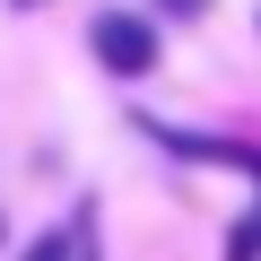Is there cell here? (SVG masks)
<instances>
[{
    "label": "cell",
    "mask_w": 261,
    "mask_h": 261,
    "mask_svg": "<svg viewBox=\"0 0 261 261\" xmlns=\"http://www.w3.org/2000/svg\"><path fill=\"white\" fill-rule=\"evenodd\" d=\"M9 9H44V0H9Z\"/></svg>",
    "instance_id": "5"
},
{
    "label": "cell",
    "mask_w": 261,
    "mask_h": 261,
    "mask_svg": "<svg viewBox=\"0 0 261 261\" xmlns=\"http://www.w3.org/2000/svg\"><path fill=\"white\" fill-rule=\"evenodd\" d=\"M252 192H261V157H252ZM218 261H261V200L226 226V252H218Z\"/></svg>",
    "instance_id": "2"
},
{
    "label": "cell",
    "mask_w": 261,
    "mask_h": 261,
    "mask_svg": "<svg viewBox=\"0 0 261 261\" xmlns=\"http://www.w3.org/2000/svg\"><path fill=\"white\" fill-rule=\"evenodd\" d=\"M0 244H9V218H0Z\"/></svg>",
    "instance_id": "6"
},
{
    "label": "cell",
    "mask_w": 261,
    "mask_h": 261,
    "mask_svg": "<svg viewBox=\"0 0 261 261\" xmlns=\"http://www.w3.org/2000/svg\"><path fill=\"white\" fill-rule=\"evenodd\" d=\"M87 53H96V70H105V79H148V70L166 61V27H157V18H140V9H96Z\"/></svg>",
    "instance_id": "1"
},
{
    "label": "cell",
    "mask_w": 261,
    "mask_h": 261,
    "mask_svg": "<svg viewBox=\"0 0 261 261\" xmlns=\"http://www.w3.org/2000/svg\"><path fill=\"white\" fill-rule=\"evenodd\" d=\"M218 0H157V27H200Z\"/></svg>",
    "instance_id": "4"
},
{
    "label": "cell",
    "mask_w": 261,
    "mask_h": 261,
    "mask_svg": "<svg viewBox=\"0 0 261 261\" xmlns=\"http://www.w3.org/2000/svg\"><path fill=\"white\" fill-rule=\"evenodd\" d=\"M18 261H70V226H44V235H27V252Z\"/></svg>",
    "instance_id": "3"
}]
</instances>
